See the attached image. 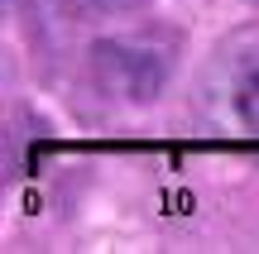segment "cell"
I'll return each mask as SVG.
<instances>
[{
	"label": "cell",
	"instance_id": "1",
	"mask_svg": "<svg viewBox=\"0 0 259 254\" xmlns=\"http://www.w3.org/2000/svg\"><path fill=\"white\" fill-rule=\"evenodd\" d=\"M226 120H235L245 134H259V58L226 63Z\"/></svg>",
	"mask_w": 259,
	"mask_h": 254
}]
</instances>
